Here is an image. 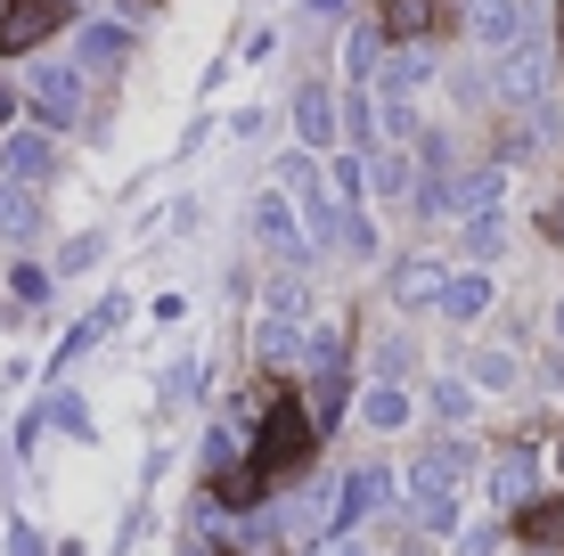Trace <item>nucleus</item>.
Segmentation results:
<instances>
[{"instance_id": "2", "label": "nucleus", "mask_w": 564, "mask_h": 556, "mask_svg": "<svg viewBox=\"0 0 564 556\" xmlns=\"http://www.w3.org/2000/svg\"><path fill=\"white\" fill-rule=\"evenodd\" d=\"M303 312H311V295H303V279L295 271H279L262 286V319H254V344H262V360H279V369H295L303 360Z\"/></svg>"}, {"instance_id": "16", "label": "nucleus", "mask_w": 564, "mask_h": 556, "mask_svg": "<svg viewBox=\"0 0 564 556\" xmlns=\"http://www.w3.org/2000/svg\"><path fill=\"white\" fill-rule=\"evenodd\" d=\"M295 131H303V148H327L344 131V107L327 90H295Z\"/></svg>"}, {"instance_id": "18", "label": "nucleus", "mask_w": 564, "mask_h": 556, "mask_svg": "<svg viewBox=\"0 0 564 556\" xmlns=\"http://www.w3.org/2000/svg\"><path fill=\"white\" fill-rule=\"evenodd\" d=\"M410 515H417V541H451L458 532V491H410Z\"/></svg>"}, {"instance_id": "35", "label": "nucleus", "mask_w": 564, "mask_h": 556, "mask_svg": "<svg viewBox=\"0 0 564 556\" xmlns=\"http://www.w3.org/2000/svg\"><path fill=\"white\" fill-rule=\"evenodd\" d=\"M499 246H508V221H499V214H482V221H466V254H475V262H491V254H499Z\"/></svg>"}, {"instance_id": "27", "label": "nucleus", "mask_w": 564, "mask_h": 556, "mask_svg": "<svg viewBox=\"0 0 564 556\" xmlns=\"http://www.w3.org/2000/svg\"><path fill=\"white\" fill-rule=\"evenodd\" d=\"M50 286H57V271H50V262H33V254L9 271V295H17V303H33V312L50 303Z\"/></svg>"}, {"instance_id": "48", "label": "nucleus", "mask_w": 564, "mask_h": 556, "mask_svg": "<svg viewBox=\"0 0 564 556\" xmlns=\"http://www.w3.org/2000/svg\"><path fill=\"white\" fill-rule=\"evenodd\" d=\"M556 458H564V443H556ZM556 475H564V467H556Z\"/></svg>"}, {"instance_id": "24", "label": "nucleus", "mask_w": 564, "mask_h": 556, "mask_svg": "<svg viewBox=\"0 0 564 556\" xmlns=\"http://www.w3.org/2000/svg\"><path fill=\"white\" fill-rule=\"evenodd\" d=\"M425 83H434V57H425V50H401V57H393V74H377L384 99H417Z\"/></svg>"}, {"instance_id": "17", "label": "nucleus", "mask_w": 564, "mask_h": 556, "mask_svg": "<svg viewBox=\"0 0 564 556\" xmlns=\"http://www.w3.org/2000/svg\"><path fill=\"white\" fill-rule=\"evenodd\" d=\"M482 312H491V271H458V279H451V295H442V319L475 328Z\"/></svg>"}, {"instance_id": "36", "label": "nucleus", "mask_w": 564, "mask_h": 556, "mask_svg": "<svg viewBox=\"0 0 564 556\" xmlns=\"http://www.w3.org/2000/svg\"><path fill=\"white\" fill-rule=\"evenodd\" d=\"M377 107H384V131H393L401 148H425V131H417V107H410V99H377Z\"/></svg>"}, {"instance_id": "6", "label": "nucleus", "mask_w": 564, "mask_h": 556, "mask_svg": "<svg viewBox=\"0 0 564 556\" xmlns=\"http://www.w3.org/2000/svg\"><path fill=\"white\" fill-rule=\"evenodd\" d=\"M466 33H475L491 57L532 42V0H466Z\"/></svg>"}, {"instance_id": "37", "label": "nucleus", "mask_w": 564, "mask_h": 556, "mask_svg": "<svg viewBox=\"0 0 564 556\" xmlns=\"http://www.w3.org/2000/svg\"><path fill=\"white\" fill-rule=\"evenodd\" d=\"M368 188H384V197H401V188H410V197H417V181H410V164H401V156H377V164H368Z\"/></svg>"}, {"instance_id": "42", "label": "nucleus", "mask_w": 564, "mask_h": 556, "mask_svg": "<svg viewBox=\"0 0 564 556\" xmlns=\"http://www.w3.org/2000/svg\"><path fill=\"white\" fill-rule=\"evenodd\" d=\"M540 229H549V238H556V246H564V197H556V205H549V214H540Z\"/></svg>"}, {"instance_id": "39", "label": "nucleus", "mask_w": 564, "mask_h": 556, "mask_svg": "<svg viewBox=\"0 0 564 556\" xmlns=\"http://www.w3.org/2000/svg\"><path fill=\"white\" fill-rule=\"evenodd\" d=\"M499 541H508V532L482 515V524H466V532H458V556H499Z\"/></svg>"}, {"instance_id": "1", "label": "nucleus", "mask_w": 564, "mask_h": 556, "mask_svg": "<svg viewBox=\"0 0 564 556\" xmlns=\"http://www.w3.org/2000/svg\"><path fill=\"white\" fill-rule=\"evenodd\" d=\"M311 450H319V426H311V410H295V401H270L254 450H246V475H262V483H279V475H303Z\"/></svg>"}, {"instance_id": "34", "label": "nucleus", "mask_w": 564, "mask_h": 556, "mask_svg": "<svg viewBox=\"0 0 564 556\" xmlns=\"http://www.w3.org/2000/svg\"><path fill=\"white\" fill-rule=\"evenodd\" d=\"M327 181H336V197H344V205H360V197H368V164L352 156V148H344V156L327 164Z\"/></svg>"}, {"instance_id": "43", "label": "nucleus", "mask_w": 564, "mask_h": 556, "mask_svg": "<svg viewBox=\"0 0 564 556\" xmlns=\"http://www.w3.org/2000/svg\"><path fill=\"white\" fill-rule=\"evenodd\" d=\"M9 115H17V83H0V131H9Z\"/></svg>"}, {"instance_id": "31", "label": "nucleus", "mask_w": 564, "mask_h": 556, "mask_svg": "<svg viewBox=\"0 0 564 556\" xmlns=\"http://www.w3.org/2000/svg\"><path fill=\"white\" fill-rule=\"evenodd\" d=\"M90 262H107V229H74L66 254H57V271H90Z\"/></svg>"}, {"instance_id": "45", "label": "nucleus", "mask_w": 564, "mask_h": 556, "mask_svg": "<svg viewBox=\"0 0 564 556\" xmlns=\"http://www.w3.org/2000/svg\"><path fill=\"white\" fill-rule=\"evenodd\" d=\"M549 336H556V344H564V303H556V312H549Z\"/></svg>"}, {"instance_id": "12", "label": "nucleus", "mask_w": 564, "mask_h": 556, "mask_svg": "<svg viewBox=\"0 0 564 556\" xmlns=\"http://www.w3.org/2000/svg\"><path fill=\"white\" fill-rule=\"evenodd\" d=\"M57 25H66L57 0H17V9H0V50H33V42H50Z\"/></svg>"}, {"instance_id": "26", "label": "nucleus", "mask_w": 564, "mask_h": 556, "mask_svg": "<svg viewBox=\"0 0 564 556\" xmlns=\"http://www.w3.org/2000/svg\"><path fill=\"white\" fill-rule=\"evenodd\" d=\"M377 123H384V107L368 99V90H352V99H344V148H352V156L377 148Z\"/></svg>"}, {"instance_id": "47", "label": "nucleus", "mask_w": 564, "mask_h": 556, "mask_svg": "<svg viewBox=\"0 0 564 556\" xmlns=\"http://www.w3.org/2000/svg\"><path fill=\"white\" fill-rule=\"evenodd\" d=\"M181 556H205V548H181Z\"/></svg>"}, {"instance_id": "20", "label": "nucleus", "mask_w": 564, "mask_h": 556, "mask_svg": "<svg viewBox=\"0 0 564 556\" xmlns=\"http://www.w3.org/2000/svg\"><path fill=\"white\" fill-rule=\"evenodd\" d=\"M516 377H523V360L499 352V344H482V352L466 360V385H475V393H516Z\"/></svg>"}, {"instance_id": "40", "label": "nucleus", "mask_w": 564, "mask_h": 556, "mask_svg": "<svg viewBox=\"0 0 564 556\" xmlns=\"http://www.w3.org/2000/svg\"><path fill=\"white\" fill-rule=\"evenodd\" d=\"M9 556H57V548H50L42 532L25 524V515H9Z\"/></svg>"}, {"instance_id": "7", "label": "nucleus", "mask_w": 564, "mask_h": 556, "mask_svg": "<svg viewBox=\"0 0 564 556\" xmlns=\"http://www.w3.org/2000/svg\"><path fill=\"white\" fill-rule=\"evenodd\" d=\"M384 500H393V475H384V467H352V475L336 483V524H327V532H352V541H360V524H368Z\"/></svg>"}, {"instance_id": "28", "label": "nucleus", "mask_w": 564, "mask_h": 556, "mask_svg": "<svg viewBox=\"0 0 564 556\" xmlns=\"http://www.w3.org/2000/svg\"><path fill=\"white\" fill-rule=\"evenodd\" d=\"M523 541H532V548H564V508L532 500V508H523Z\"/></svg>"}, {"instance_id": "32", "label": "nucleus", "mask_w": 564, "mask_h": 556, "mask_svg": "<svg viewBox=\"0 0 564 556\" xmlns=\"http://www.w3.org/2000/svg\"><path fill=\"white\" fill-rule=\"evenodd\" d=\"M344 401H352V393H344V377H319V385H311V426H336V417H344Z\"/></svg>"}, {"instance_id": "19", "label": "nucleus", "mask_w": 564, "mask_h": 556, "mask_svg": "<svg viewBox=\"0 0 564 556\" xmlns=\"http://www.w3.org/2000/svg\"><path fill=\"white\" fill-rule=\"evenodd\" d=\"M74 50H83V74H90V66L107 74V66H123V57H131V33H123V25H99V17H90V25L74 33Z\"/></svg>"}, {"instance_id": "30", "label": "nucleus", "mask_w": 564, "mask_h": 556, "mask_svg": "<svg viewBox=\"0 0 564 556\" xmlns=\"http://www.w3.org/2000/svg\"><path fill=\"white\" fill-rule=\"evenodd\" d=\"M410 360H417V344L384 336V344H377V360H368V369H377V377H368V385H401V377H410Z\"/></svg>"}, {"instance_id": "5", "label": "nucleus", "mask_w": 564, "mask_h": 556, "mask_svg": "<svg viewBox=\"0 0 564 556\" xmlns=\"http://www.w3.org/2000/svg\"><path fill=\"white\" fill-rule=\"evenodd\" d=\"M254 238L270 246V254H279V271H311V254H319V246H311V229H303V214H295V197H286V188H262L254 197Z\"/></svg>"}, {"instance_id": "41", "label": "nucleus", "mask_w": 564, "mask_h": 556, "mask_svg": "<svg viewBox=\"0 0 564 556\" xmlns=\"http://www.w3.org/2000/svg\"><path fill=\"white\" fill-rule=\"evenodd\" d=\"M303 556H368V548H360V541H352V532H327V541H311V548H303Z\"/></svg>"}, {"instance_id": "8", "label": "nucleus", "mask_w": 564, "mask_h": 556, "mask_svg": "<svg viewBox=\"0 0 564 556\" xmlns=\"http://www.w3.org/2000/svg\"><path fill=\"white\" fill-rule=\"evenodd\" d=\"M475 467H482V458L466 450L458 434H442V443H425V450L410 458V491H458Z\"/></svg>"}, {"instance_id": "11", "label": "nucleus", "mask_w": 564, "mask_h": 556, "mask_svg": "<svg viewBox=\"0 0 564 556\" xmlns=\"http://www.w3.org/2000/svg\"><path fill=\"white\" fill-rule=\"evenodd\" d=\"M451 262H434V254H410V262H401V271H393V295L401 303H410V312H442V295H451Z\"/></svg>"}, {"instance_id": "9", "label": "nucleus", "mask_w": 564, "mask_h": 556, "mask_svg": "<svg viewBox=\"0 0 564 556\" xmlns=\"http://www.w3.org/2000/svg\"><path fill=\"white\" fill-rule=\"evenodd\" d=\"M50 164H57V140H50L42 123H33V131H9V140H0V181H9V188L50 181Z\"/></svg>"}, {"instance_id": "3", "label": "nucleus", "mask_w": 564, "mask_h": 556, "mask_svg": "<svg viewBox=\"0 0 564 556\" xmlns=\"http://www.w3.org/2000/svg\"><path fill=\"white\" fill-rule=\"evenodd\" d=\"M556 57H564V50H549V42L499 50V57H491V99H499V107H540V99H549V83H556Z\"/></svg>"}, {"instance_id": "49", "label": "nucleus", "mask_w": 564, "mask_h": 556, "mask_svg": "<svg viewBox=\"0 0 564 556\" xmlns=\"http://www.w3.org/2000/svg\"><path fill=\"white\" fill-rule=\"evenodd\" d=\"M556 25H564V9H556Z\"/></svg>"}, {"instance_id": "13", "label": "nucleus", "mask_w": 564, "mask_h": 556, "mask_svg": "<svg viewBox=\"0 0 564 556\" xmlns=\"http://www.w3.org/2000/svg\"><path fill=\"white\" fill-rule=\"evenodd\" d=\"M499 188H508V172H499V164H466V172H458V188H451V214H458V221L499 214Z\"/></svg>"}, {"instance_id": "22", "label": "nucleus", "mask_w": 564, "mask_h": 556, "mask_svg": "<svg viewBox=\"0 0 564 556\" xmlns=\"http://www.w3.org/2000/svg\"><path fill=\"white\" fill-rule=\"evenodd\" d=\"M384 33H393V42L442 33V0H384Z\"/></svg>"}, {"instance_id": "25", "label": "nucleus", "mask_w": 564, "mask_h": 556, "mask_svg": "<svg viewBox=\"0 0 564 556\" xmlns=\"http://www.w3.org/2000/svg\"><path fill=\"white\" fill-rule=\"evenodd\" d=\"M33 229H42V205H33V188H9V181H0V238L25 246Z\"/></svg>"}, {"instance_id": "44", "label": "nucleus", "mask_w": 564, "mask_h": 556, "mask_svg": "<svg viewBox=\"0 0 564 556\" xmlns=\"http://www.w3.org/2000/svg\"><path fill=\"white\" fill-rule=\"evenodd\" d=\"M393 556H434V541H401Z\"/></svg>"}, {"instance_id": "4", "label": "nucleus", "mask_w": 564, "mask_h": 556, "mask_svg": "<svg viewBox=\"0 0 564 556\" xmlns=\"http://www.w3.org/2000/svg\"><path fill=\"white\" fill-rule=\"evenodd\" d=\"M25 107L42 131H74L83 123V66H57V57H33L25 74Z\"/></svg>"}, {"instance_id": "21", "label": "nucleus", "mask_w": 564, "mask_h": 556, "mask_svg": "<svg viewBox=\"0 0 564 556\" xmlns=\"http://www.w3.org/2000/svg\"><path fill=\"white\" fill-rule=\"evenodd\" d=\"M377 57H384V25H352L344 33V74H352V90L377 83Z\"/></svg>"}, {"instance_id": "46", "label": "nucleus", "mask_w": 564, "mask_h": 556, "mask_svg": "<svg viewBox=\"0 0 564 556\" xmlns=\"http://www.w3.org/2000/svg\"><path fill=\"white\" fill-rule=\"evenodd\" d=\"M344 9V0H311V17H336Z\"/></svg>"}, {"instance_id": "10", "label": "nucleus", "mask_w": 564, "mask_h": 556, "mask_svg": "<svg viewBox=\"0 0 564 556\" xmlns=\"http://www.w3.org/2000/svg\"><path fill=\"white\" fill-rule=\"evenodd\" d=\"M482 491H491L499 508H532V491H540L532 450H499V458H482Z\"/></svg>"}, {"instance_id": "29", "label": "nucleus", "mask_w": 564, "mask_h": 556, "mask_svg": "<svg viewBox=\"0 0 564 556\" xmlns=\"http://www.w3.org/2000/svg\"><path fill=\"white\" fill-rule=\"evenodd\" d=\"M451 188H458V172H417V197L410 205L425 221H451Z\"/></svg>"}, {"instance_id": "33", "label": "nucleus", "mask_w": 564, "mask_h": 556, "mask_svg": "<svg viewBox=\"0 0 564 556\" xmlns=\"http://www.w3.org/2000/svg\"><path fill=\"white\" fill-rule=\"evenodd\" d=\"M344 254H352V262H377V221H368L360 205H344Z\"/></svg>"}, {"instance_id": "15", "label": "nucleus", "mask_w": 564, "mask_h": 556, "mask_svg": "<svg viewBox=\"0 0 564 556\" xmlns=\"http://www.w3.org/2000/svg\"><path fill=\"white\" fill-rule=\"evenodd\" d=\"M410 417H417V393H410V385H368V393H360V426L401 434Z\"/></svg>"}, {"instance_id": "38", "label": "nucleus", "mask_w": 564, "mask_h": 556, "mask_svg": "<svg viewBox=\"0 0 564 556\" xmlns=\"http://www.w3.org/2000/svg\"><path fill=\"white\" fill-rule=\"evenodd\" d=\"M42 410H50V426H66V434H90V410H83V393H50Z\"/></svg>"}, {"instance_id": "14", "label": "nucleus", "mask_w": 564, "mask_h": 556, "mask_svg": "<svg viewBox=\"0 0 564 556\" xmlns=\"http://www.w3.org/2000/svg\"><path fill=\"white\" fill-rule=\"evenodd\" d=\"M475 410H482V393L466 385V377H434V385H425V417H434V426H475Z\"/></svg>"}, {"instance_id": "23", "label": "nucleus", "mask_w": 564, "mask_h": 556, "mask_svg": "<svg viewBox=\"0 0 564 556\" xmlns=\"http://www.w3.org/2000/svg\"><path fill=\"white\" fill-rule=\"evenodd\" d=\"M295 369L311 377V385H319V377H344V328H311L303 336V360Z\"/></svg>"}]
</instances>
